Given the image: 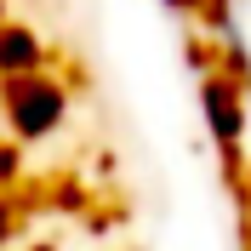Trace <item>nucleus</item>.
<instances>
[{
	"label": "nucleus",
	"mask_w": 251,
	"mask_h": 251,
	"mask_svg": "<svg viewBox=\"0 0 251 251\" xmlns=\"http://www.w3.org/2000/svg\"><path fill=\"white\" fill-rule=\"evenodd\" d=\"M57 114H63V97L46 80H23L17 86V120H23V131H46Z\"/></svg>",
	"instance_id": "f257e3e1"
},
{
	"label": "nucleus",
	"mask_w": 251,
	"mask_h": 251,
	"mask_svg": "<svg viewBox=\"0 0 251 251\" xmlns=\"http://www.w3.org/2000/svg\"><path fill=\"white\" fill-rule=\"evenodd\" d=\"M205 109L217 114V131L228 143L240 137V109H234V97H228V86H223V80H205Z\"/></svg>",
	"instance_id": "f03ea898"
}]
</instances>
